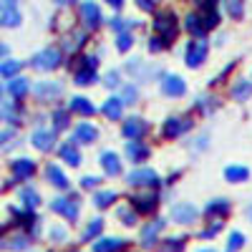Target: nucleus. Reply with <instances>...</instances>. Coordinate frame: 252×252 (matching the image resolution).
<instances>
[{"mask_svg": "<svg viewBox=\"0 0 252 252\" xmlns=\"http://www.w3.org/2000/svg\"><path fill=\"white\" fill-rule=\"evenodd\" d=\"M197 106H199L204 114H209V111L217 109V98H215V96H199V98H197Z\"/></svg>", "mask_w": 252, "mask_h": 252, "instance_id": "obj_37", "label": "nucleus"}, {"mask_svg": "<svg viewBox=\"0 0 252 252\" xmlns=\"http://www.w3.org/2000/svg\"><path fill=\"white\" fill-rule=\"evenodd\" d=\"M126 157H129L131 161H141V159L149 157V149H146V146H144L141 141L129 139V144H126Z\"/></svg>", "mask_w": 252, "mask_h": 252, "instance_id": "obj_22", "label": "nucleus"}, {"mask_svg": "<svg viewBox=\"0 0 252 252\" xmlns=\"http://www.w3.org/2000/svg\"><path fill=\"white\" fill-rule=\"evenodd\" d=\"M53 119H56V129H66L68 126V114L66 111H56Z\"/></svg>", "mask_w": 252, "mask_h": 252, "instance_id": "obj_45", "label": "nucleus"}, {"mask_svg": "<svg viewBox=\"0 0 252 252\" xmlns=\"http://www.w3.org/2000/svg\"><path fill=\"white\" fill-rule=\"evenodd\" d=\"M124 247V240H116V237H106V240H98L94 245V252H116Z\"/></svg>", "mask_w": 252, "mask_h": 252, "instance_id": "obj_26", "label": "nucleus"}, {"mask_svg": "<svg viewBox=\"0 0 252 252\" xmlns=\"http://www.w3.org/2000/svg\"><path fill=\"white\" fill-rule=\"evenodd\" d=\"M33 91L38 94L40 101H51V98H56V96L63 94V86H61L58 81H40V83H35Z\"/></svg>", "mask_w": 252, "mask_h": 252, "instance_id": "obj_9", "label": "nucleus"}, {"mask_svg": "<svg viewBox=\"0 0 252 252\" xmlns=\"http://www.w3.org/2000/svg\"><path fill=\"white\" fill-rule=\"evenodd\" d=\"M101 229H103V220H91L86 224V229H83V235H81V242H91L94 237L101 235Z\"/></svg>", "mask_w": 252, "mask_h": 252, "instance_id": "obj_29", "label": "nucleus"}, {"mask_svg": "<svg viewBox=\"0 0 252 252\" xmlns=\"http://www.w3.org/2000/svg\"><path fill=\"white\" fill-rule=\"evenodd\" d=\"M46 174H48V179H51V184H53V187H58V189H68V177L61 172V166L51 164L48 169H46Z\"/></svg>", "mask_w": 252, "mask_h": 252, "instance_id": "obj_24", "label": "nucleus"}, {"mask_svg": "<svg viewBox=\"0 0 252 252\" xmlns=\"http://www.w3.org/2000/svg\"><path fill=\"white\" fill-rule=\"evenodd\" d=\"M33 146L38 152H51L56 146V134L48 129H35L33 131Z\"/></svg>", "mask_w": 252, "mask_h": 252, "instance_id": "obj_10", "label": "nucleus"}, {"mask_svg": "<svg viewBox=\"0 0 252 252\" xmlns=\"http://www.w3.org/2000/svg\"><path fill=\"white\" fill-rule=\"evenodd\" d=\"M81 187H86V189H96V187H98V179H96V177H83V179H81Z\"/></svg>", "mask_w": 252, "mask_h": 252, "instance_id": "obj_48", "label": "nucleus"}, {"mask_svg": "<svg viewBox=\"0 0 252 252\" xmlns=\"http://www.w3.org/2000/svg\"><path fill=\"white\" fill-rule=\"evenodd\" d=\"M242 245H245V235L242 232H232V235H229V242H227V250L224 252H237Z\"/></svg>", "mask_w": 252, "mask_h": 252, "instance_id": "obj_38", "label": "nucleus"}, {"mask_svg": "<svg viewBox=\"0 0 252 252\" xmlns=\"http://www.w3.org/2000/svg\"><path fill=\"white\" fill-rule=\"evenodd\" d=\"M119 220H124V224H129V227L136 224V215L131 212V209H124V207L119 209Z\"/></svg>", "mask_w": 252, "mask_h": 252, "instance_id": "obj_43", "label": "nucleus"}, {"mask_svg": "<svg viewBox=\"0 0 252 252\" xmlns=\"http://www.w3.org/2000/svg\"><path fill=\"white\" fill-rule=\"evenodd\" d=\"M51 209L56 215H63L68 222H76L78 220V202L76 199H68V197H58L51 202Z\"/></svg>", "mask_w": 252, "mask_h": 252, "instance_id": "obj_4", "label": "nucleus"}, {"mask_svg": "<svg viewBox=\"0 0 252 252\" xmlns=\"http://www.w3.org/2000/svg\"><path fill=\"white\" fill-rule=\"evenodd\" d=\"M224 179L227 182H245V179H250V169L247 166H227Z\"/></svg>", "mask_w": 252, "mask_h": 252, "instance_id": "obj_27", "label": "nucleus"}, {"mask_svg": "<svg viewBox=\"0 0 252 252\" xmlns=\"http://www.w3.org/2000/svg\"><path fill=\"white\" fill-rule=\"evenodd\" d=\"M0 116H5L10 124H18L20 121V111L15 103H3V109H0Z\"/></svg>", "mask_w": 252, "mask_h": 252, "instance_id": "obj_34", "label": "nucleus"}, {"mask_svg": "<svg viewBox=\"0 0 252 252\" xmlns=\"http://www.w3.org/2000/svg\"><path fill=\"white\" fill-rule=\"evenodd\" d=\"M53 3H58V5H71V3H76V0H53Z\"/></svg>", "mask_w": 252, "mask_h": 252, "instance_id": "obj_54", "label": "nucleus"}, {"mask_svg": "<svg viewBox=\"0 0 252 252\" xmlns=\"http://www.w3.org/2000/svg\"><path fill=\"white\" fill-rule=\"evenodd\" d=\"M149 48L157 53V51H161L164 48V40H159V38H152V43H149Z\"/></svg>", "mask_w": 252, "mask_h": 252, "instance_id": "obj_50", "label": "nucleus"}, {"mask_svg": "<svg viewBox=\"0 0 252 252\" xmlns=\"http://www.w3.org/2000/svg\"><path fill=\"white\" fill-rule=\"evenodd\" d=\"M83 61H86V68H96V56H86V58H83Z\"/></svg>", "mask_w": 252, "mask_h": 252, "instance_id": "obj_52", "label": "nucleus"}, {"mask_svg": "<svg viewBox=\"0 0 252 252\" xmlns=\"http://www.w3.org/2000/svg\"><path fill=\"white\" fill-rule=\"evenodd\" d=\"M197 207L194 204H189V202H182V204H174L172 207V220L179 222V224H192L197 220Z\"/></svg>", "mask_w": 252, "mask_h": 252, "instance_id": "obj_6", "label": "nucleus"}, {"mask_svg": "<svg viewBox=\"0 0 252 252\" xmlns=\"http://www.w3.org/2000/svg\"><path fill=\"white\" fill-rule=\"evenodd\" d=\"M51 235H53V240H66V229H61V227H56V229H53Z\"/></svg>", "mask_w": 252, "mask_h": 252, "instance_id": "obj_51", "label": "nucleus"}, {"mask_svg": "<svg viewBox=\"0 0 252 252\" xmlns=\"http://www.w3.org/2000/svg\"><path fill=\"white\" fill-rule=\"evenodd\" d=\"M31 66L38 68V71H53L61 66V51L58 48H46V51H40L35 53V58L31 61Z\"/></svg>", "mask_w": 252, "mask_h": 252, "instance_id": "obj_2", "label": "nucleus"}, {"mask_svg": "<svg viewBox=\"0 0 252 252\" xmlns=\"http://www.w3.org/2000/svg\"><path fill=\"white\" fill-rule=\"evenodd\" d=\"M5 3H13V0H5Z\"/></svg>", "mask_w": 252, "mask_h": 252, "instance_id": "obj_58", "label": "nucleus"}, {"mask_svg": "<svg viewBox=\"0 0 252 252\" xmlns=\"http://www.w3.org/2000/svg\"><path fill=\"white\" fill-rule=\"evenodd\" d=\"M184 245H182V240H177V237H172V240H166V245L161 247L164 252H179Z\"/></svg>", "mask_w": 252, "mask_h": 252, "instance_id": "obj_46", "label": "nucleus"}, {"mask_svg": "<svg viewBox=\"0 0 252 252\" xmlns=\"http://www.w3.org/2000/svg\"><path fill=\"white\" fill-rule=\"evenodd\" d=\"M103 86H109V89L121 86V76H119V71H109L106 76H103Z\"/></svg>", "mask_w": 252, "mask_h": 252, "instance_id": "obj_41", "label": "nucleus"}, {"mask_svg": "<svg viewBox=\"0 0 252 252\" xmlns=\"http://www.w3.org/2000/svg\"><path fill=\"white\" fill-rule=\"evenodd\" d=\"M101 166H103V172L111 174V177L121 174V159H119L114 152H103V154H101Z\"/></svg>", "mask_w": 252, "mask_h": 252, "instance_id": "obj_18", "label": "nucleus"}, {"mask_svg": "<svg viewBox=\"0 0 252 252\" xmlns=\"http://www.w3.org/2000/svg\"><path fill=\"white\" fill-rule=\"evenodd\" d=\"M134 23H129V20H121V18H114L111 20V28L116 31V33H124V31H129Z\"/></svg>", "mask_w": 252, "mask_h": 252, "instance_id": "obj_44", "label": "nucleus"}, {"mask_svg": "<svg viewBox=\"0 0 252 252\" xmlns=\"http://www.w3.org/2000/svg\"><path fill=\"white\" fill-rule=\"evenodd\" d=\"M202 252H212V250H202Z\"/></svg>", "mask_w": 252, "mask_h": 252, "instance_id": "obj_57", "label": "nucleus"}, {"mask_svg": "<svg viewBox=\"0 0 252 252\" xmlns=\"http://www.w3.org/2000/svg\"><path fill=\"white\" fill-rule=\"evenodd\" d=\"M94 81H96L94 68H83V71L76 73V83H78V86H89V83H94Z\"/></svg>", "mask_w": 252, "mask_h": 252, "instance_id": "obj_36", "label": "nucleus"}, {"mask_svg": "<svg viewBox=\"0 0 252 252\" xmlns=\"http://www.w3.org/2000/svg\"><path fill=\"white\" fill-rule=\"evenodd\" d=\"M20 202H23L28 209H35V207L40 204V197H38V192H35V189L26 187V189H20Z\"/></svg>", "mask_w": 252, "mask_h": 252, "instance_id": "obj_31", "label": "nucleus"}, {"mask_svg": "<svg viewBox=\"0 0 252 252\" xmlns=\"http://www.w3.org/2000/svg\"><path fill=\"white\" fill-rule=\"evenodd\" d=\"M0 98H3V86H0Z\"/></svg>", "mask_w": 252, "mask_h": 252, "instance_id": "obj_56", "label": "nucleus"}, {"mask_svg": "<svg viewBox=\"0 0 252 252\" xmlns=\"http://www.w3.org/2000/svg\"><path fill=\"white\" fill-rule=\"evenodd\" d=\"M13 136H15V131H13V129H3V131H0V146H5Z\"/></svg>", "mask_w": 252, "mask_h": 252, "instance_id": "obj_47", "label": "nucleus"}, {"mask_svg": "<svg viewBox=\"0 0 252 252\" xmlns=\"http://www.w3.org/2000/svg\"><path fill=\"white\" fill-rule=\"evenodd\" d=\"M146 131V124L141 121V119H126L124 121V126H121V134L126 136V139H141V134Z\"/></svg>", "mask_w": 252, "mask_h": 252, "instance_id": "obj_13", "label": "nucleus"}, {"mask_svg": "<svg viewBox=\"0 0 252 252\" xmlns=\"http://www.w3.org/2000/svg\"><path fill=\"white\" fill-rule=\"evenodd\" d=\"M13 174L18 179H31L35 174V164L31 159H15L13 161Z\"/></svg>", "mask_w": 252, "mask_h": 252, "instance_id": "obj_20", "label": "nucleus"}, {"mask_svg": "<svg viewBox=\"0 0 252 252\" xmlns=\"http://www.w3.org/2000/svg\"><path fill=\"white\" fill-rule=\"evenodd\" d=\"M5 53H8V46H3V43H0V58H3Z\"/></svg>", "mask_w": 252, "mask_h": 252, "instance_id": "obj_55", "label": "nucleus"}, {"mask_svg": "<svg viewBox=\"0 0 252 252\" xmlns=\"http://www.w3.org/2000/svg\"><path fill=\"white\" fill-rule=\"evenodd\" d=\"M96 136H98V131H96V126H91V124H86V121H81L78 126H76V131H73V144L76 141H81V144H91V141H96Z\"/></svg>", "mask_w": 252, "mask_h": 252, "instance_id": "obj_12", "label": "nucleus"}, {"mask_svg": "<svg viewBox=\"0 0 252 252\" xmlns=\"http://www.w3.org/2000/svg\"><path fill=\"white\" fill-rule=\"evenodd\" d=\"M81 20L86 28H98L101 26V8L94 3V0H86V3H81Z\"/></svg>", "mask_w": 252, "mask_h": 252, "instance_id": "obj_5", "label": "nucleus"}, {"mask_svg": "<svg viewBox=\"0 0 252 252\" xmlns=\"http://www.w3.org/2000/svg\"><path fill=\"white\" fill-rule=\"evenodd\" d=\"M124 103H136V89L131 86V83H126V86H121V96H119Z\"/></svg>", "mask_w": 252, "mask_h": 252, "instance_id": "obj_39", "label": "nucleus"}, {"mask_svg": "<svg viewBox=\"0 0 252 252\" xmlns=\"http://www.w3.org/2000/svg\"><path fill=\"white\" fill-rule=\"evenodd\" d=\"M121 111H124V101H121L119 96H111V98L101 106V114L109 116L111 121H119V119H121Z\"/></svg>", "mask_w": 252, "mask_h": 252, "instance_id": "obj_16", "label": "nucleus"}, {"mask_svg": "<svg viewBox=\"0 0 252 252\" xmlns=\"http://www.w3.org/2000/svg\"><path fill=\"white\" fill-rule=\"evenodd\" d=\"M184 28L189 31V33H194L197 38L199 35H204V26H202V20H199V15H187V20H184Z\"/></svg>", "mask_w": 252, "mask_h": 252, "instance_id": "obj_32", "label": "nucleus"}, {"mask_svg": "<svg viewBox=\"0 0 252 252\" xmlns=\"http://www.w3.org/2000/svg\"><path fill=\"white\" fill-rule=\"evenodd\" d=\"M106 3L114 5V8H121V5H124V0H106Z\"/></svg>", "mask_w": 252, "mask_h": 252, "instance_id": "obj_53", "label": "nucleus"}, {"mask_svg": "<svg viewBox=\"0 0 252 252\" xmlns=\"http://www.w3.org/2000/svg\"><path fill=\"white\" fill-rule=\"evenodd\" d=\"M250 96H252V83L250 81H237L235 89H232V98L235 101H245Z\"/></svg>", "mask_w": 252, "mask_h": 252, "instance_id": "obj_30", "label": "nucleus"}, {"mask_svg": "<svg viewBox=\"0 0 252 252\" xmlns=\"http://www.w3.org/2000/svg\"><path fill=\"white\" fill-rule=\"evenodd\" d=\"M227 13L232 15V18H240L242 15V0H227Z\"/></svg>", "mask_w": 252, "mask_h": 252, "instance_id": "obj_42", "label": "nucleus"}, {"mask_svg": "<svg viewBox=\"0 0 252 252\" xmlns=\"http://www.w3.org/2000/svg\"><path fill=\"white\" fill-rule=\"evenodd\" d=\"M58 157L66 161V164H71V166H76V164H81V154H78V149H76V144L73 141H66V144H61V149H58Z\"/></svg>", "mask_w": 252, "mask_h": 252, "instance_id": "obj_19", "label": "nucleus"}, {"mask_svg": "<svg viewBox=\"0 0 252 252\" xmlns=\"http://www.w3.org/2000/svg\"><path fill=\"white\" fill-rule=\"evenodd\" d=\"M136 5H139L141 10H146V13H152V10H154V0H136Z\"/></svg>", "mask_w": 252, "mask_h": 252, "instance_id": "obj_49", "label": "nucleus"}, {"mask_svg": "<svg viewBox=\"0 0 252 252\" xmlns=\"http://www.w3.org/2000/svg\"><path fill=\"white\" fill-rule=\"evenodd\" d=\"M227 209H229L227 199H215V202H209V204L204 207V215H207V217H212V215H224Z\"/></svg>", "mask_w": 252, "mask_h": 252, "instance_id": "obj_33", "label": "nucleus"}, {"mask_svg": "<svg viewBox=\"0 0 252 252\" xmlns=\"http://www.w3.org/2000/svg\"><path fill=\"white\" fill-rule=\"evenodd\" d=\"M23 68V61H0V76L3 78H13Z\"/></svg>", "mask_w": 252, "mask_h": 252, "instance_id": "obj_28", "label": "nucleus"}, {"mask_svg": "<svg viewBox=\"0 0 252 252\" xmlns=\"http://www.w3.org/2000/svg\"><path fill=\"white\" fill-rule=\"evenodd\" d=\"M23 15L13 3H0V26L3 28H18Z\"/></svg>", "mask_w": 252, "mask_h": 252, "instance_id": "obj_7", "label": "nucleus"}, {"mask_svg": "<svg viewBox=\"0 0 252 252\" xmlns=\"http://www.w3.org/2000/svg\"><path fill=\"white\" fill-rule=\"evenodd\" d=\"M131 46H134V38H131L129 33H126V31H124V33H119V38H116V48L124 53V51H129Z\"/></svg>", "mask_w": 252, "mask_h": 252, "instance_id": "obj_40", "label": "nucleus"}, {"mask_svg": "<svg viewBox=\"0 0 252 252\" xmlns=\"http://www.w3.org/2000/svg\"><path fill=\"white\" fill-rule=\"evenodd\" d=\"M161 227H164V220H157V222H152V224H146V227L141 229V242H144L146 247H152V245L157 242V235L161 232Z\"/></svg>", "mask_w": 252, "mask_h": 252, "instance_id": "obj_21", "label": "nucleus"}, {"mask_svg": "<svg viewBox=\"0 0 252 252\" xmlns=\"http://www.w3.org/2000/svg\"><path fill=\"white\" fill-rule=\"evenodd\" d=\"M31 240L26 235H15V237H0V250H10V252H20L28 250Z\"/></svg>", "mask_w": 252, "mask_h": 252, "instance_id": "obj_15", "label": "nucleus"}, {"mask_svg": "<svg viewBox=\"0 0 252 252\" xmlns=\"http://www.w3.org/2000/svg\"><path fill=\"white\" fill-rule=\"evenodd\" d=\"M189 129H192V121H189V119H179V116H174V119H169V121L164 124V136H166V139H177V136L187 134Z\"/></svg>", "mask_w": 252, "mask_h": 252, "instance_id": "obj_8", "label": "nucleus"}, {"mask_svg": "<svg viewBox=\"0 0 252 252\" xmlns=\"http://www.w3.org/2000/svg\"><path fill=\"white\" fill-rule=\"evenodd\" d=\"M154 28L161 33L164 40H172L174 33H177V20H174L172 15H159V18L154 20Z\"/></svg>", "mask_w": 252, "mask_h": 252, "instance_id": "obj_11", "label": "nucleus"}, {"mask_svg": "<svg viewBox=\"0 0 252 252\" xmlns=\"http://www.w3.org/2000/svg\"><path fill=\"white\" fill-rule=\"evenodd\" d=\"M111 202H116V194H114V192H96V197H94V204H96L98 209L109 207Z\"/></svg>", "mask_w": 252, "mask_h": 252, "instance_id": "obj_35", "label": "nucleus"}, {"mask_svg": "<svg viewBox=\"0 0 252 252\" xmlns=\"http://www.w3.org/2000/svg\"><path fill=\"white\" fill-rule=\"evenodd\" d=\"M8 91H10L13 98H23V96L28 94V78H23V76H13L10 83H8Z\"/></svg>", "mask_w": 252, "mask_h": 252, "instance_id": "obj_23", "label": "nucleus"}, {"mask_svg": "<svg viewBox=\"0 0 252 252\" xmlns=\"http://www.w3.org/2000/svg\"><path fill=\"white\" fill-rule=\"evenodd\" d=\"M184 91H187V86H184V81L179 76H164L161 94H166V96H182Z\"/></svg>", "mask_w": 252, "mask_h": 252, "instance_id": "obj_14", "label": "nucleus"}, {"mask_svg": "<svg viewBox=\"0 0 252 252\" xmlns=\"http://www.w3.org/2000/svg\"><path fill=\"white\" fill-rule=\"evenodd\" d=\"M204 58H207V40H204V35H199L197 40L187 43V48H184V61H187L189 68H199Z\"/></svg>", "mask_w": 252, "mask_h": 252, "instance_id": "obj_1", "label": "nucleus"}, {"mask_svg": "<svg viewBox=\"0 0 252 252\" xmlns=\"http://www.w3.org/2000/svg\"><path fill=\"white\" fill-rule=\"evenodd\" d=\"M71 111H76V114H81V116H91L96 109L89 103V98H83V96H73V98H71Z\"/></svg>", "mask_w": 252, "mask_h": 252, "instance_id": "obj_25", "label": "nucleus"}, {"mask_svg": "<svg viewBox=\"0 0 252 252\" xmlns=\"http://www.w3.org/2000/svg\"><path fill=\"white\" fill-rule=\"evenodd\" d=\"M131 202H134V209H139L141 215H146V212H154V209H157L159 197L157 194H136Z\"/></svg>", "mask_w": 252, "mask_h": 252, "instance_id": "obj_17", "label": "nucleus"}, {"mask_svg": "<svg viewBox=\"0 0 252 252\" xmlns=\"http://www.w3.org/2000/svg\"><path fill=\"white\" fill-rule=\"evenodd\" d=\"M129 184L131 187H159V174L154 169H149V166H139V169H134L129 174Z\"/></svg>", "mask_w": 252, "mask_h": 252, "instance_id": "obj_3", "label": "nucleus"}]
</instances>
